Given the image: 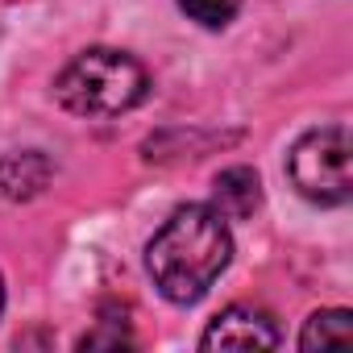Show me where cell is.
I'll return each mask as SVG.
<instances>
[{"label": "cell", "mask_w": 353, "mask_h": 353, "mask_svg": "<svg viewBox=\"0 0 353 353\" xmlns=\"http://www.w3.org/2000/svg\"><path fill=\"white\" fill-rule=\"evenodd\" d=\"M233 258V237L229 225L216 208L208 204H188L179 208L150 241L145 266L154 287L170 303H196L208 295V287L225 274Z\"/></svg>", "instance_id": "1"}, {"label": "cell", "mask_w": 353, "mask_h": 353, "mask_svg": "<svg viewBox=\"0 0 353 353\" xmlns=\"http://www.w3.org/2000/svg\"><path fill=\"white\" fill-rule=\"evenodd\" d=\"M145 92H150L145 67L125 50H108V46L75 54L54 79L59 104L75 117H121L137 108Z\"/></svg>", "instance_id": "2"}, {"label": "cell", "mask_w": 353, "mask_h": 353, "mask_svg": "<svg viewBox=\"0 0 353 353\" xmlns=\"http://www.w3.org/2000/svg\"><path fill=\"white\" fill-rule=\"evenodd\" d=\"M287 170H291V183L303 200L312 204H345L353 196V174H349V133L341 125H324V129H312L295 141L291 158H287Z\"/></svg>", "instance_id": "3"}, {"label": "cell", "mask_w": 353, "mask_h": 353, "mask_svg": "<svg viewBox=\"0 0 353 353\" xmlns=\"http://www.w3.org/2000/svg\"><path fill=\"white\" fill-rule=\"evenodd\" d=\"M204 349H274L279 345V324L270 312L250 307V303H233L225 307L208 332L200 336Z\"/></svg>", "instance_id": "4"}, {"label": "cell", "mask_w": 353, "mask_h": 353, "mask_svg": "<svg viewBox=\"0 0 353 353\" xmlns=\"http://www.w3.org/2000/svg\"><path fill=\"white\" fill-rule=\"evenodd\" d=\"M50 174H54L50 158L38 154V150L5 154V158H0V196H5V200H34L38 192H46Z\"/></svg>", "instance_id": "5"}, {"label": "cell", "mask_w": 353, "mask_h": 353, "mask_svg": "<svg viewBox=\"0 0 353 353\" xmlns=\"http://www.w3.org/2000/svg\"><path fill=\"white\" fill-rule=\"evenodd\" d=\"M262 204V179L250 170V166H229L216 174V212L229 221H241L250 216L254 208Z\"/></svg>", "instance_id": "6"}, {"label": "cell", "mask_w": 353, "mask_h": 353, "mask_svg": "<svg viewBox=\"0 0 353 353\" xmlns=\"http://www.w3.org/2000/svg\"><path fill=\"white\" fill-rule=\"evenodd\" d=\"M303 349H328V345H353V316L345 307L336 312H316L307 324H303V336H299Z\"/></svg>", "instance_id": "7"}, {"label": "cell", "mask_w": 353, "mask_h": 353, "mask_svg": "<svg viewBox=\"0 0 353 353\" xmlns=\"http://www.w3.org/2000/svg\"><path fill=\"white\" fill-rule=\"evenodd\" d=\"M179 9H183L192 21H200V26H208V30H221V26L233 21L237 0H179Z\"/></svg>", "instance_id": "8"}, {"label": "cell", "mask_w": 353, "mask_h": 353, "mask_svg": "<svg viewBox=\"0 0 353 353\" xmlns=\"http://www.w3.org/2000/svg\"><path fill=\"white\" fill-rule=\"evenodd\" d=\"M0 307H5V283H0Z\"/></svg>", "instance_id": "9"}]
</instances>
